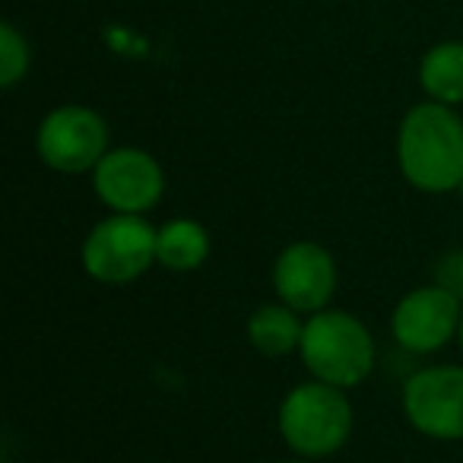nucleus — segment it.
Segmentation results:
<instances>
[{"label":"nucleus","instance_id":"f8f14e48","mask_svg":"<svg viewBox=\"0 0 463 463\" xmlns=\"http://www.w3.org/2000/svg\"><path fill=\"white\" fill-rule=\"evenodd\" d=\"M419 86L425 99L441 105H463V42H438L419 61Z\"/></svg>","mask_w":463,"mask_h":463},{"label":"nucleus","instance_id":"9b49d317","mask_svg":"<svg viewBox=\"0 0 463 463\" xmlns=\"http://www.w3.org/2000/svg\"><path fill=\"white\" fill-rule=\"evenodd\" d=\"M302 330H305V317L283 302L260 305V308L251 311V317H248V324H245L248 343H251L260 355H267V359L298 353Z\"/></svg>","mask_w":463,"mask_h":463},{"label":"nucleus","instance_id":"7ed1b4c3","mask_svg":"<svg viewBox=\"0 0 463 463\" xmlns=\"http://www.w3.org/2000/svg\"><path fill=\"white\" fill-rule=\"evenodd\" d=\"M298 355L311 378L353 391L374 372L378 346H374L372 330L355 315L340 308H324L305 317Z\"/></svg>","mask_w":463,"mask_h":463},{"label":"nucleus","instance_id":"0eeeda50","mask_svg":"<svg viewBox=\"0 0 463 463\" xmlns=\"http://www.w3.org/2000/svg\"><path fill=\"white\" fill-rule=\"evenodd\" d=\"M92 191L111 213L146 216L165 194V172L159 159L140 146H118L92 168Z\"/></svg>","mask_w":463,"mask_h":463},{"label":"nucleus","instance_id":"f3484780","mask_svg":"<svg viewBox=\"0 0 463 463\" xmlns=\"http://www.w3.org/2000/svg\"><path fill=\"white\" fill-rule=\"evenodd\" d=\"M457 194H460V197H463V181H460V187H457Z\"/></svg>","mask_w":463,"mask_h":463},{"label":"nucleus","instance_id":"1a4fd4ad","mask_svg":"<svg viewBox=\"0 0 463 463\" xmlns=\"http://www.w3.org/2000/svg\"><path fill=\"white\" fill-rule=\"evenodd\" d=\"M277 302L296 308L298 315H317L330 308L336 292V260L317 241H292L277 254L270 270Z\"/></svg>","mask_w":463,"mask_h":463},{"label":"nucleus","instance_id":"423d86ee","mask_svg":"<svg viewBox=\"0 0 463 463\" xmlns=\"http://www.w3.org/2000/svg\"><path fill=\"white\" fill-rule=\"evenodd\" d=\"M403 416L431 441H463V365L419 368L403 384Z\"/></svg>","mask_w":463,"mask_h":463},{"label":"nucleus","instance_id":"ddd939ff","mask_svg":"<svg viewBox=\"0 0 463 463\" xmlns=\"http://www.w3.org/2000/svg\"><path fill=\"white\" fill-rule=\"evenodd\" d=\"M29 64H33V52L26 35L14 23H0V86L14 90L29 73Z\"/></svg>","mask_w":463,"mask_h":463},{"label":"nucleus","instance_id":"2eb2a0df","mask_svg":"<svg viewBox=\"0 0 463 463\" xmlns=\"http://www.w3.org/2000/svg\"><path fill=\"white\" fill-rule=\"evenodd\" d=\"M457 343H460V353H463V317H460V334H457Z\"/></svg>","mask_w":463,"mask_h":463},{"label":"nucleus","instance_id":"20e7f679","mask_svg":"<svg viewBox=\"0 0 463 463\" xmlns=\"http://www.w3.org/2000/svg\"><path fill=\"white\" fill-rule=\"evenodd\" d=\"M86 277L102 286H128L156 264V225L134 213H111L90 229L80 248Z\"/></svg>","mask_w":463,"mask_h":463},{"label":"nucleus","instance_id":"dca6fc26","mask_svg":"<svg viewBox=\"0 0 463 463\" xmlns=\"http://www.w3.org/2000/svg\"><path fill=\"white\" fill-rule=\"evenodd\" d=\"M283 463H311V460H305V457H298V460H283Z\"/></svg>","mask_w":463,"mask_h":463},{"label":"nucleus","instance_id":"39448f33","mask_svg":"<svg viewBox=\"0 0 463 463\" xmlns=\"http://www.w3.org/2000/svg\"><path fill=\"white\" fill-rule=\"evenodd\" d=\"M109 124L90 105H58L39 121L35 153L52 172L86 175L109 153Z\"/></svg>","mask_w":463,"mask_h":463},{"label":"nucleus","instance_id":"f03ea898","mask_svg":"<svg viewBox=\"0 0 463 463\" xmlns=\"http://www.w3.org/2000/svg\"><path fill=\"white\" fill-rule=\"evenodd\" d=\"M279 435L286 448L305 460H324L346 448L353 435L355 412L349 391L311 378L296 384L279 403Z\"/></svg>","mask_w":463,"mask_h":463},{"label":"nucleus","instance_id":"6e6552de","mask_svg":"<svg viewBox=\"0 0 463 463\" xmlns=\"http://www.w3.org/2000/svg\"><path fill=\"white\" fill-rule=\"evenodd\" d=\"M463 302L438 283L416 286L397 302L391 315V334L400 349L412 355H431L460 334Z\"/></svg>","mask_w":463,"mask_h":463},{"label":"nucleus","instance_id":"9d476101","mask_svg":"<svg viewBox=\"0 0 463 463\" xmlns=\"http://www.w3.org/2000/svg\"><path fill=\"white\" fill-rule=\"evenodd\" d=\"M210 258V232L197 219H168L156 229V264L172 273H194Z\"/></svg>","mask_w":463,"mask_h":463},{"label":"nucleus","instance_id":"4468645a","mask_svg":"<svg viewBox=\"0 0 463 463\" xmlns=\"http://www.w3.org/2000/svg\"><path fill=\"white\" fill-rule=\"evenodd\" d=\"M435 283L441 286V289L454 292V296L463 302V248H457V251H448V254L438 258Z\"/></svg>","mask_w":463,"mask_h":463},{"label":"nucleus","instance_id":"f257e3e1","mask_svg":"<svg viewBox=\"0 0 463 463\" xmlns=\"http://www.w3.org/2000/svg\"><path fill=\"white\" fill-rule=\"evenodd\" d=\"M397 168L422 194H454L463 181V118L441 102L412 105L397 128Z\"/></svg>","mask_w":463,"mask_h":463}]
</instances>
